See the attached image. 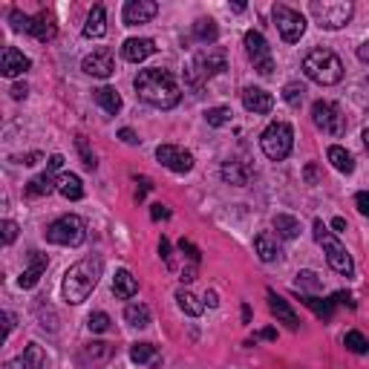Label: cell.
I'll return each instance as SVG.
<instances>
[{"label":"cell","mask_w":369,"mask_h":369,"mask_svg":"<svg viewBox=\"0 0 369 369\" xmlns=\"http://www.w3.org/2000/svg\"><path fill=\"white\" fill-rule=\"evenodd\" d=\"M139 99L156 110H173L182 101V89L176 84V78L162 70V67H153V70H142L133 81Z\"/></svg>","instance_id":"6da1fadb"},{"label":"cell","mask_w":369,"mask_h":369,"mask_svg":"<svg viewBox=\"0 0 369 369\" xmlns=\"http://www.w3.org/2000/svg\"><path fill=\"white\" fill-rule=\"evenodd\" d=\"M101 274H104V260L101 257H84L75 265H70V271L64 274V286H61L64 300L73 303V306L84 303L92 294V289L99 286Z\"/></svg>","instance_id":"7a4b0ae2"},{"label":"cell","mask_w":369,"mask_h":369,"mask_svg":"<svg viewBox=\"0 0 369 369\" xmlns=\"http://www.w3.org/2000/svg\"><path fill=\"white\" fill-rule=\"evenodd\" d=\"M303 73L320 87H332V84H337L344 78V61L337 58L332 49L318 46L303 58Z\"/></svg>","instance_id":"3957f363"},{"label":"cell","mask_w":369,"mask_h":369,"mask_svg":"<svg viewBox=\"0 0 369 369\" xmlns=\"http://www.w3.org/2000/svg\"><path fill=\"white\" fill-rule=\"evenodd\" d=\"M260 147H263V153L271 162L289 159V153L294 147V130H292V125H286V121H271V125L263 130V136H260Z\"/></svg>","instance_id":"277c9868"},{"label":"cell","mask_w":369,"mask_h":369,"mask_svg":"<svg viewBox=\"0 0 369 369\" xmlns=\"http://www.w3.org/2000/svg\"><path fill=\"white\" fill-rule=\"evenodd\" d=\"M225 70H228V55H225V49H223V46H208V49H202V52L194 58V67H191V73H188V81H191L194 89H199L208 78L220 75V73H225Z\"/></svg>","instance_id":"5b68a950"},{"label":"cell","mask_w":369,"mask_h":369,"mask_svg":"<svg viewBox=\"0 0 369 369\" xmlns=\"http://www.w3.org/2000/svg\"><path fill=\"white\" fill-rule=\"evenodd\" d=\"M44 234L52 245H70V249H75V245H81L87 239V223L78 213H64V217L52 220Z\"/></svg>","instance_id":"8992f818"},{"label":"cell","mask_w":369,"mask_h":369,"mask_svg":"<svg viewBox=\"0 0 369 369\" xmlns=\"http://www.w3.org/2000/svg\"><path fill=\"white\" fill-rule=\"evenodd\" d=\"M309 12L315 15L320 29H344L352 20L355 6L349 0H312Z\"/></svg>","instance_id":"52a82bcc"},{"label":"cell","mask_w":369,"mask_h":369,"mask_svg":"<svg viewBox=\"0 0 369 369\" xmlns=\"http://www.w3.org/2000/svg\"><path fill=\"white\" fill-rule=\"evenodd\" d=\"M315 239L323 245V251H326V260H329L332 271L344 274V277H352V274H355V263H352L349 251L344 249L341 242H337V237H334V234H329V231H326L323 220H315Z\"/></svg>","instance_id":"ba28073f"},{"label":"cell","mask_w":369,"mask_h":369,"mask_svg":"<svg viewBox=\"0 0 369 369\" xmlns=\"http://www.w3.org/2000/svg\"><path fill=\"white\" fill-rule=\"evenodd\" d=\"M271 18H274L277 32L283 35L286 44H297V41L303 38V32H306V18H303L297 9L286 6V4H277V6L271 9Z\"/></svg>","instance_id":"9c48e42d"},{"label":"cell","mask_w":369,"mask_h":369,"mask_svg":"<svg viewBox=\"0 0 369 369\" xmlns=\"http://www.w3.org/2000/svg\"><path fill=\"white\" fill-rule=\"evenodd\" d=\"M245 44V52H249L251 64L260 75H271L274 73V58H271V49H268V41L263 38V32H257V29H249L242 38Z\"/></svg>","instance_id":"30bf717a"},{"label":"cell","mask_w":369,"mask_h":369,"mask_svg":"<svg viewBox=\"0 0 369 369\" xmlns=\"http://www.w3.org/2000/svg\"><path fill=\"white\" fill-rule=\"evenodd\" d=\"M312 121H315V127H320L329 136L346 133V118L341 115V110H337L332 101H315L312 104Z\"/></svg>","instance_id":"8fae6325"},{"label":"cell","mask_w":369,"mask_h":369,"mask_svg":"<svg viewBox=\"0 0 369 369\" xmlns=\"http://www.w3.org/2000/svg\"><path fill=\"white\" fill-rule=\"evenodd\" d=\"M156 159L173 170V173H191L194 170V156H191V150H184L179 144H159L156 147Z\"/></svg>","instance_id":"7c38bea8"},{"label":"cell","mask_w":369,"mask_h":369,"mask_svg":"<svg viewBox=\"0 0 369 369\" xmlns=\"http://www.w3.org/2000/svg\"><path fill=\"white\" fill-rule=\"evenodd\" d=\"M156 15H159V4H156V0H127L125 9H121V20H125V26L147 23Z\"/></svg>","instance_id":"4fadbf2b"},{"label":"cell","mask_w":369,"mask_h":369,"mask_svg":"<svg viewBox=\"0 0 369 369\" xmlns=\"http://www.w3.org/2000/svg\"><path fill=\"white\" fill-rule=\"evenodd\" d=\"M113 355H115V346H113V344H104V341L87 344V346L78 349V366H81V369H96V366H104Z\"/></svg>","instance_id":"5bb4252c"},{"label":"cell","mask_w":369,"mask_h":369,"mask_svg":"<svg viewBox=\"0 0 369 369\" xmlns=\"http://www.w3.org/2000/svg\"><path fill=\"white\" fill-rule=\"evenodd\" d=\"M81 70H84L87 75H92V78H110V75L115 73L113 52H110V49H96L92 55H87V58H84Z\"/></svg>","instance_id":"9a60e30c"},{"label":"cell","mask_w":369,"mask_h":369,"mask_svg":"<svg viewBox=\"0 0 369 369\" xmlns=\"http://www.w3.org/2000/svg\"><path fill=\"white\" fill-rule=\"evenodd\" d=\"M242 107L249 113H254V115H265L274 107V96L265 92L263 87H245L242 89Z\"/></svg>","instance_id":"2e32d148"},{"label":"cell","mask_w":369,"mask_h":369,"mask_svg":"<svg viewBox=\"0 0 369 369\" xmlns=\"http://www.w3.org/2000/svg\"><path fill=\"white\" fill-rule=\"evenodd\" d=\"M29 67H32V61H29L20 49H15V46H6L4 49V55H0V73H4L6 78H18V75H23Z\"/></svg>","instance_id":"e0dca14e"},{"label":"cell","mask_w":369,"mask_h":369,"mask_svg":"<svg viewBox=\"0 0 369 369\" xmlns=\"http://www.w3.org/2000/svg\"><path fill=\"white\" fill-rule=\"evenodd\" d=\"M153 52H156V44L150 38H127L121 44V58L130 61V64H142V61H147Z\"/></svg>","instance_id":"ac0fdd59"},{"label":"cell","mask_w":369,"mask_h":369,"mask_svg":"<svg viewBox=\"0 0 369 369\" xmlns=\"http://www.w3.org/2000/svg\"><path fill=\"white\" fill-rule=\"evenodd\" d=\"M46 265H49L46 254L32 251V254H29V265H26L23 274L18 277V286H20V289H32V286H38V280H41V274L46 271Z\"/></svg>","instance_id":"d6986e66"},{"label":"cell","mask_w":369,"mask_h":369,"mask_svg":"<svg viewBox=\"0 0 369 369\" xmlns=\"http://www.w3.org/2000/svg\"><path fill=\"white\" fill-rule=\"evenodd\" d=\"M268 309H271V315L280 320V323H286L292 332H297L300 329V318L294 315V309L286 303V297H280L277 292H268Z\"/></svg>","instance_id":"ffe728a7"},{"label":"cell","mask_w":369,"mask_h":369,"mask_svg":"<svg viewBox=\"0 0 369 369\" xmlns=\"http://www.w3.org/2000/svg\"><path fill=\"white\" fill-rule=\"evenodd\" d=\"M52 191H58V176H55V170H44L41 176H35L32 182H26V196H49Z\"/></svg>","instance_id":"44dd1931"},{"label":"cell","mask_w":369,"mask_h":369,"mask_svg":"<svg viewBox=\"0 0 369 369\" xmlns=\"http://www.w3.org/2000/svg\"><path fill=\"white\" fill-rule=\"evenodd\" d=\"M130 361L139 363V366H147V369H156L162 363V352L153 344H133L130 346Z\"/></svg>","instance_id":"7402d4cb"},{"label":"cell","mask_w":369,"mask_h":369,"mask_svg":"<svg viewBox=\"0 0 369 369\" xmlns=\"http://www.w3.org/2000/svg\"><path fill=\"white\" fill-rule=\"evenodd\" d=\"M29 35H35L41 44H46V41H55V35H58V26H55V18H52V12H38L35 18H32V32Z\"/></svg>","instance_id":"603a6c76"},{"label":"cell","mask_w":369,"mask_h":369,"mask_svg":"<svg viewBox=\"0 0 369 369\" xmlns=\"http://www.w3.org/2000/svg\"><path fill=\"white\" fill-rule=\"evenodd\" d=\"M107 32V12L101 4H96L87 15V23H84V38H104Z\"/></svg>","instance_id":"cb8c5ba5"},{"label":"cell","mask_w":369,"mask_h":369,"mask_svg":"<svg viewBox=\"0 0 369 369\" xmlns=\"http://www.w3.org/2000/svg\"><path fill=\"white\" fill-rule=\"evenodd\" d=\"M139 292V280L127 271V268H118L115 277H113V294L118 300H130L133 294Z\"/></svg>","instance_id":"d4e9b609"},{"label":"cell","mask_w":369,"mask_h":369,"mask_svg":"<svg viewBox=\"0 0 369 369\" xmlns=\"http://www.w3.org/2000/svg\"><path fill=\"white\" fill-rule=\"evenodd\" d=\"M220 173L228 184H234V188H245V184L251 182V168L242 165V162H225Z\"/></svg>","instance_id":"484cf974"},{"label":"cell","mask_w":369,"mask_h":369,"mask_svg":"<svg viewBox=\"0 0 369 369\" xmlns=\"http://www.w3.org/2000/svg\"><path fill=\"white\" fill-rule=\"evenodd\" d=\"M254 251H257V257H260L263 263H274L277 257H280L277 239H274V234H268V231H260V234L254 237Z\"/></svg>","instance_id":"4316f807"},{"label":"cell","mask_w":369,"mask_h":369,"mask_svg":"<svg viewBox=\"0 0 369 369\" xmlns=\"http://www.w3.org/2000/svg\"><path fill=\"white\" fill-rule=\"evenodd\" d=\"M92 99H96V104H99L104 113H110V115H115V113L121 110V96H118V89H113V87L92 89Z\"/></svg>","instance_id":"83f0119b"},{"label":"cell","mask_w":369,"mask_h":369,"mask_svg":"<svg viewBox=\"0 0 369 369\" xmlns=\"http://www.w3.org/2000/svg\"><path fill=\"white\" fill-rule=\"evenodd\" d=\"M58 194L64 196V199L78 202V199L84 196V184H81V179H78L75 173H61V176H58Z\"/></svg>","instance_id":"f1b7e54d"},{"label":"cell","mask_w":369,"mask_h":369,"mask_svg":"<svg viewBox=\"0 0 369 369\" xmlns=\"http://www.w3.org/2000/svg\"><path fill=\"white\" fill-rule=\"evenodd\" d=\"M326 156H329V162H332V168H334L337 173H346V176H349V173L355 170V159H352V153H349V150H344L341 144H332Z\"/></svg>","instance_id":"f546056e"},{"label":"cell","mask_w":369,"mask_h":369,"mask_svg":"<svg viewBox=\"0 0 369 369\" xmlns=\"http://www.w3.org/2000/svg\"><path fill=\"white\" fill-rule=\"evenodd\" d=\"M194 38H196L199 44L213 46V44H217V38H220V26L213 23L211 18H199V20L194 23Z\"/></svg>","instance_id":"4dcf8cb0"},{"label":"cell","mask_w":369,"mask_h":369,"mask_svg":"<svg viewBox=\"0 0 369 369\" xmlns=\"http://www.w3.org/2000/svg\"><path fill=\"white\" fill-rule=\"evenodd\" d=\"M20 366L23 369H49V361H46V352L38 346V344H29L20 355Z\"/></svg>","instance_id":"1f68e13d"},{"label":"cell","mask_w":369,"mask_h":369,"mask_svg":"<svg viewBox=\"0 0 369 369\" xmlns=\"http://www.w3.org/2000/svg\"><path fill=\"white\" fill-rule=\"evenodd\" d=\"M176 303H179V309H182L184 315H191V318H199V315L205 312V303H202L199 297H194L188 289H179V292H176Z\"/></svg>","instance_id":"d6a6232c"},{"label":"cell","mask_w":369,"mask_h":369,"mask_svg":"<svg viewBox=\"0 0 369 369\" xmlns=\"http://www.w3.org/2000/svg\"><path fill=\"white\" fill-rule=\"evenodd\" d=\"M274 231H277V237H283V239H294L300 234V223L294 217H289V213H277V217H274Z\"/></svg>","instance_id":"836d02e7"},{"label":"cell","mask_w":369,"mask_h":369,"mask_svg":"<svg viewBox=\"0 0 369 369\" xmlns=\"http://www.w3.org/2000/svg\"><path fill=\"white\" fill-rule=\"evenodd\" d=\"M125 320L136 329H144V326H150V309L144 303H130L125 309Z\"/></svg>","instance_id":"e575fe53"},{"label":"cell","mask_w":369,"mask_h":369,"mask_svg":"<svg viewBox=\"0 0 369 369\" xmlns=\"http://www.w3.org/2000/svg\"><path fill=\"white\" fill-rule=\"evenodd\" d=\"M303 303L309 306V309H312L320 320H332V309H334L332 300H320V297H312V294H303Z\"/></svg>","instance_id":"d590c367"},{"label":"cell","mask_w":369,"mask_h":369,"mask_svg":"<svg viewBox=\"0 0 369 369\" xmlns=\"http://www.w3.org/2000/svg\"><path fill=\"white\" fill-rule=\"evenodd\" d=\"M303 96H306V87H303L300 81H289V84L283 87V101H286L289 107H300V104H303Z\"/></svg>","instance_id":"8d00e7d4"},{"label":"cell","mask_w":369,"mask_h":369,"mask_svg":"<svg viewBox=\"0 0 369 369\" xmlns=\"http://www.w3.org/2000/svg\"><path fill=\"white\" fill-rule=\"evenodd\" d=\"M231 107H211L208 113H205V121H208V125L211 127H225L228 125V121H231Z\"/></svg>","instance_id":"74e56055"},{"label":"cell","mask_w":369,"mask_h":369,"mask_svg":"<svg viewBox=\"0 0 369 369\" xmlns=\"http://www.w3.org/2000/svg\"><path fill=\"white\" fill-rule=\"evenodd\" d=\"M344 346H346L349 352H355V355H366V352H369V341H366L361 332H346Z\"/></svg>","instance_id":"f35d334b"},{"label":"cell","mask_w":369,"mask_h":369,"mask_svg":"<svg viewBox=\"0 0 369 369\" xmlns=\"http://www.w3.org/2000/svg\"><path fill=\"white\" fill-rule=\"evenodd\" d=\"M75 147H78V156H81L84 168H87V170H96V168H99V162H96V153L89 150V144H87V139H84V136H75Z\"/></svg>","instance_id":"ab89813d"},{"label":"cell","mask_w":369,"mask_h":369,"mask_svg":"<svg viewBox=\"0 0 369 369\" xmlns=\"http://www.w3.org/2000/svg\"><path fill=\"white\" fill-rule=\"evenodd\" d=\"M9 23H12L15 32H32V18L23 15L20 9H12V12H9Z\"/></svg>","instance_id":"60d3db41"},{"label":"cell","mask_w":369,"mask_h":369,"mask_svg":"<svg viewBox=\"0 0 369 369\" xmlns=\"http://www.w3.org/2000/svg\"><path fill=\"white\" fill-rule=\"evenodd\" d=\"M297 289H312V292H320V280H318V274L315 271H300L297 274V280H294Z\"/></svg>","instance_id":"b9f144b4"},{"label":"cell","mask_w":369,"mask_h":369,"mask_svg":"<svg viewBox=\"0 0 369 369\" xmlns=\"http://www.w3.org/2000/svg\"><path fill=\"white\" fill-rule=\"evenodd\" d=\"M87 326H89V332H107L110 329V315L107 312H92L87 318Z\"/></svg>","instance_id":"7bdbcfd3"},{"label":"cell","mask_w":369,"mask_h":369,"mask_svg":"<svg viewBox=\"0 0 369 369\" xmlns=\"http://www.w3.org/2000/svg\"><path fill=\"white\" fill-rule=\"evenodd\" d=\"M0 231H4V242H6V245H12V242L18 239V223H12V220H4Z\"/></svg>","instance_id":"ee69618b"},{"label":"cell","mask_w":369,"mask_h":369,"mask_svg":"<svg viewBox=\"0 0 369 369\" xmlns=\"http://www.w3.org/2000/svg\"><path fill=\"white\" fill-rule=\"evenodd\" d=\"M179 249H182V254H188V257H191V263H194V265H196V263L202 260V254H199V249H196V245H194V242H188V239H182V242H179Z\"/></svg>","instance_id":"f6af8a7d"},{"label":"cell","mask_w":369,"mask_h":369,"mask_svg":"<svg viewBox=\"0 0 369 369\" xmlns=\"http://www.w3.org/2000/svg\"><path fill=\"white\" fill-rule=\"evenodd\" d=\"M355 205H358V211L363 213V217H369V191L355 194Z\"/></svg>","instance_id":"bcb514c9"},{"label":"cell","mask_w":369,"mask_h":369,"mask_svg":"<svg viewBox=\"0 0 369 369\" xmlns=\"http://www.w3.org/2000/svg\"><path fill=\"white\" fill-rule=\"evenodd\" d=\"M159 254H162V260H165L168 265H173V260H170V239H168V237L159 239Z\"/></svg>","instance_id":"7dc6e473"},{"label":"cell","mask_w":369,"mask_h":369,"mask_svg":"<svg viewBox=\"0 0 369 369\" xmlns=\"http://www.w3.org/2000/svg\"><path fill=\"white\" fill-rule=\"evenodd\" d=\"M118 139L125 142V144H139V136H136L130 127H121V130H118Z\"/></svg>","instance_id":"c3c4849f"},{"label":"cell","mask_w":369,"mask_h":369,"mask_svg":"<svg viewBox=\"0 0 369 369\" xmlns=\"http://www.w3.org/2000/svg\"><path fill=\"white\" fill-rule=\"evenodd\" d=\"M150 217H153V220H168L170 211H168L165 205H153V208H150Z\"/></svg>","instance_id":"681fc988"},{"label":"cell","mask_w":369,"mask_h":369,"mask_svg":"<svg viewBox=\"0 0 369 369\" xmlns=\"http://www.w3.org/2000/svg\"><path fill=\"white\" fill-rule=\"evenodd\" d=\"M9 92H12V99H15V101H20V99H26L29 87H26V84H12V89H9Z\"/></svg>","instance_id":"f907efd6"},{"label":"cell","mask_w":369,"mask_h":369,"mask_svg":"<svg viewBox=\"0 0 369 369\" xmlns=\"http://www.w3.org/2000/svg\"><path fill=\"white\" fill-rule=\"evenodd\" d=\"M46 168L58 173L61 168H64V156H61V153H55V156H49V165H46Z\"/></svg>","instance_id":"816d5d0a"},{"label":"cell","mask_w":369,"mask_h":369,"mask_svg":"<svg viewBox=\"0 0 369 369\" xmlns=\"http://www.w3.org/2000/svg\"><path fill=\"white\" fill-rule=\"evenodd\" d=\"M153 188L150 184V179H139V191H136V199H144V194Z\"/></svg>","instance_id":"f5cc1de1"},{"label":"cell","mask_w":369,"mask_h":369,"mask_svg":"<svg viewBox=\"0 0 369 369\" xmlns=\"http://www.w3.org/2000/svg\"><path fill=\"white\" fill-rule=\"evenodd\" d=\"M332 303H346V306H349V309H355V300H352V297H349V294H344V292H337V294H334V300H332Z\"/></svg>","instance_id":"db71d44e"},{"label":"cell","mask_w":369,"mask_h":369,"mask_svg":"<svg viewBox=\"0 0 369 369\" xmlns=\"http://www.w3.org/2000/svg\"><path fill=\"white\" fill-rule=\"evenodd\" d=\"M358 61H363V64H369V41L358 46Z\"/></svg>","instance_id":"11a10c76"},{"label":"cell","mask_w":369,"mask_h":369,"mask_svg":"<svg viewBox=\"0 0 369 369\" xmlns=\"http://www.w3.org/2000/svg\"><path fill=\"white\" fill-rule=\"evenodd\" d=\"M306 182H309V184H315V182H318V168H315V165L306 168Z\"/></svg>","instance_id":"9f6ffc18"},{"label":"cell","mask_w":369,"mask_h":369,"mask_svg":"<svg viewBox=\"0 0 369 369\" xmlns=\"http://www.w3.org/2000/svg\"><path fill=\"white\" fill-rule=\"evenodd\" d=\"M4 326H6V334L15 329V315L12 312H4Z\"/></svg>","instance_id":"6f0895ef"},{"label":"cell","mask_w":369,"mask_h":369,"mask_svg":"<svg viewBox=\"0 0 369 369\" xmlns=\"http://www.w3.org/2000/svg\"><path fill=\"white\" fill-rule=\"evenodd\" d=\"M205 300H208V306H211V309H217V306H220V297H217V292H208V294H205Z\"/></svg>","instance_id":"680465c9"},{"label":"cell","mask_w":369,"mask_h":369,"mask_svg":"<svg viewBox=\"0 0 369 369\" xmlns=\"http://www.w3.org/2000/svg\"><path fill=\"white\" fill-rule=\"evenodd\" d=\"M257 337H265V341H274V337H277V332H274V329H263L260 334H254V341H257ZM254 341H251V344H254Z\"/></svg>","instance_id":"91938a15"},{"label":"cell","mask_w":369,"mask_h":369,"mask_svg":"<svg viewBox=\"0 0 369 369\" xmlns=\"http://www.w3.org/2000/svg\"><path fill=\"white\" fill-rule=\"evenodd\" d=\"M332 228H334V231H346V220L334 217V220H332Z\"/></svg>","instance_id":"94428289"},{"label":"cell","mask_w":369,"mask_h":369,"mask_svg":"<svg viewBox=\"0 0 369 369\" xmlns=\"http://www.w3.org/2000/svg\"><path fill=\"white\" fill-rule=\"evenodd\" d=\"M38 159H41V153H29V156H23L20 162H23V165H35Z\"/></svg>","instance_id":"6125c7cd"},{"label":"cell","mask_w":369,"mask_h":369,"mask_svg":"<svg viewBox=\"0 0 369 369\" xmlns=\"http://www.w3.org/2000/svg\"><path fill=\"white\" fill-rule=\"evenodd\" d=\"M242 320H245V323L251 320V309H249V306H242Z\"/></svg>","instance_id":"be15d7a7"},{"label":"cell","mask_w":369,"mask_h":369,"mask_svg":"<svg viewBox=\"0 0 369 369\" xmlns=\"http://www.w3.org/2000/svg\"><path fill=\"white\" fill-rule=\"evenodd\" d=\"M361 139H363V147H366V153H369V127L363 130V136H361Z\"/></svg>","instance_id":"e7e4bbea"}]
</instances>
